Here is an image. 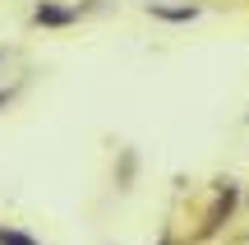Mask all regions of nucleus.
Wrapping results in <instances>:
<instances>
[{
  "label": "nucleus",
  "mask_w": 249,
  "mask_h": 245,
  "mask_svg": "<svg viewBox=\"0 0 249 245\" xmlns=\"http://www.w3.org/2000/svg\"><path fill=\"white\" fill-rule=\"evenodd\" d=\"M235 204H240V185H235V181H217V185H213V204L203 208V218H198V227H194V236H189V245L213 241L217 231H222L226 222H231Z\"/></svg>",
  "instance_id": "1"
},
{
  "label": "nucleus",
  "mask_w": 249,
  "mask_h": 245,
  "mask_svg": "<svg viewBox=\"0 0 249 245\" xmlns=\"http://www.w3.org/2000/svg\"><path fill=\"white\" fill-rule=\"evenodd\" d=\"M79 5H65V0H37L33 5V28H74L79 23Z\"/></svg>",
  "instance_id": "2"
},
{
  "label": "nucleus",
  "mask_w": 249,
  "mask_h": 245,
  "mask_svg": "<svg viewBox=\"0 0 249 245\" xmlns=\"http://www.w3.org/2000/svg\"><path fill=\"white\" fill-rule=\"evenodd\" d=\"M203 14V5H148V19H161V23H194Z\"/></svg>",
  "instance_id": "3"
},
{
  "label": "nucleus",
  "mask_w": 249,
  "mask_h": 245,
  "mask_svg": "<svg viewBox=\"0 0 249 245\" xmlns=\"http://www.w3.org/2000/svg\"><path fill=\"white\" fill-rule=\"evenodd\" d=\"M0 245H42L33 236V231H23V227H9V222H0Z\"/></svg>",
  "instance_id": "4"
},
{
  "label": "nucleus",
  "mask_w": 249,
  "mask_h": 245,
  "mask_svg": "<svg viewBox=\"0 0 249 245\" xmlns=\"http://www.w3.org/2000/svg\"><path fill=\"white\" fill-rule=\"evenodd\" d=\"M134 167H139V157H134V148H124V153H120V185L134 181Z\"/></svg>",
  "instance_id": "5"
},
{
  "label": "nucleus",
  "mask_w": 249,
  "mask_h": 245,
  "mask_svg": "<svg viewBox=\"0 0 249 245\" xmlns=\"http://www.w3.org/2000/svg\"><path fill=\"white\" fill-rule=\"evenodd\" d=\"M226 245H249V231H235V236L226 241Z\"/></svg>",
  "instance_id": "6"
}]
</instances>
